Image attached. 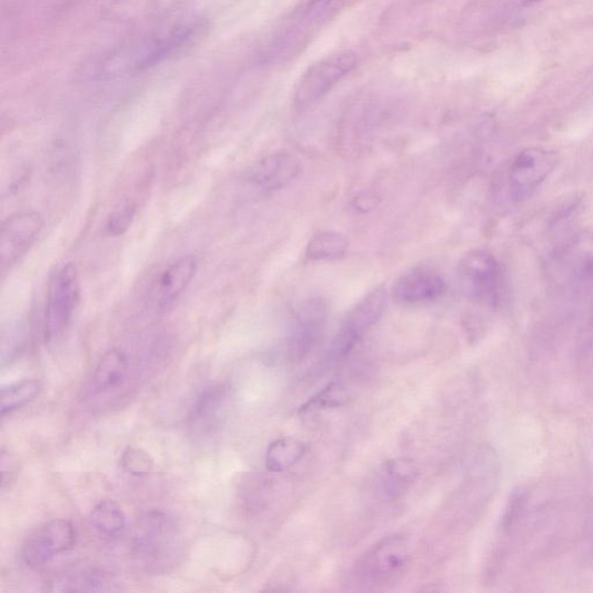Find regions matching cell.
<instances>
[{
  "label": "cell",
  "mask_w": 593,
  "mask_h": 593,
  "mask_svg": "<svg viewBox=\"0 0 593 593\" xmlns=\"http://www.w3.org/2000/svg\"><path fill=\"white\" fill-rule=\"evenodd\" d=\"M182 550L175 522L165 512L151 511L134 526L131 555L150 573L173 567Z\"/></svg>",
  "instance_id": "6da1fadb"
},
{
  "label": "cell",
  "mask_w": 593,
  "mask_h": 593,
  "mask_svg": "<svg viewBox=\"0 0 593 593\" xmlns=\"http://www.w3.org/2000/svg\"><path fill=\"white\" fill-rule=\"evenodd\" d=\"M411 549L403 534L384 537L358 562L356 576L365 586L379 589L396 584L409 569Z\"/></svg>",
  "instance_id": "7a4b0ae2"
},
{
  "label": "cell",
  "mask_w": 593,
  "mask_h": 593,
  "mask_svg": "<svg viewBox=\"0 0 593 593\" xmlns=\"http://www.w3.org/2000/svg\"><path fill=\"white\" fill-rule=\"evenodd\" d=\"M358 66L356 53L342 50L331 53L313 63L301 76L293 91V104L299 110L319 101L331 92L342 79Z\"/></svg>",
  "instance_id": "3957f363"
},
{
  "label": "cell",
  "mask_w": 593,
  "mask_h": 593,
  "mask_svg": "<svg viewBox=\"0 0 593 593\" xmlns=\"http://www.w3.org/2000/svg\"><path fill=\"white\" fill-rule=\"evenodd\" d=\"M80 300V281L73 263L61 265L52 274L44 315V336L51 341L69 326Z\"/></svg>",
  "instance_id": "277c9868"
},
{
  "label": "cell",
  "mask_w": 593,
  "mask_h": 593,
  "mask_svg": "<svg viewBox=\"0 0 593 593\" xmlns=\"http://www.w3.org/2000/svg\"><path fill=\"white\" fill-rule=\"evenodd\" d=\"M388 304V292L375 288L350 311L336 333L329 352L333 361L342 360L355 348L362 336L383 316Z\"/></svg>",
  "instance_id": "5b68a950"
},
{
  "label": "cell",
  "mask_w": 593,
  "mask_h": 593,
  "mask_svg": "<svg viewBox=\"0 0 593 593\" xmlns=\"http://www.w3.org/2000/svg\"><path fill=\"white\" fill-rule=\"evenodd\" d=\"M460 281L470 300L489 306L497 303L501 271L492 254L483 251L469 253L460 265Z\"/></svg>",
  "instance_id": "8992f818"
},
{
  "label": "cell",
  "mask_w": 593,
  "mask_h": 593,
  "mask_svg": "<svg viewBox=\"0 0 593 593\" xmlns=\"http://www.w3.org/2000/svg\"><path fill=\"white\" fill-rule=\"evenodd\" d=\"M77 531L66 520H53L32 532L22 546V559L33 569L43 567L51 560L72 550Z\"/></svg>",
  "instance_id": "52a82bcc"
},
{
  "label": "cell",
  "mask_w": 593,
  "mask_h": 593,
  "mask_svg": "<svg viewBox=\"0 0 593 593\" xmlns=\"http://www.w3.org/2000/svg\"><path fill=\"white\" fill-rule=\"evenodd\" d=\"M335 10V0H310L290 20L275 43L271 47L269 58H285L304 46L319 27Z\"/></svg>",
  "instance_id": "ba28073f"
},
{
  "label": "cell",
  "mask_w": 593,
  "mask_h": 593,
  "mask_svg": "<svg viewBox=\"0 0 593 593\" xmlns=\"http://www.w3.org/2000/svg\"><path fill=\"white\" fill-rule=\"evenodd\" d=\"M557 165V152L533 148L517 154L509 169L512 197L520 201L530 197Z\"/></svg>",
  "instance_id": "9c48e42d"
},
{
  "label": "cell",
  "mask_w": 593,
  "mask_h": 593,
  "mask_svg": "<svg viewBox=\"0 0 593 593\" xmlns=\"http://www.w3.org/2000/svg\"><path fill=\"white\" fill-rule=\"evenodd\" d=\"M329 310L325 302L312 299L295 313L288 336L290 360L304 361L318 345L325 331Z\"/></svg>",
  "instance_id": "30bf717a"
},
{
  "label": "cell",
  "mask_w": 593,
  "mask_h": 593,
  "mask_svg": "<svg viewBox=\"0 0 593 593\" xmlns=\"http://www.w3.org/2000/svg\"><path fill=\"white\" fill-rule=\"evenodd\" d=\"M43 224L41 214L36 211L17 212L3 223L0 235L3 272L12 268L31 249Z\"/></svg>",
  "instance_id": "8fae6325"
},
{
  "label": "cell",
  "mask_w": 593,
  "mask_h": 593,
  "mask_svg": "<svg viewBox=\"0 0 593 593\" xmlns=\"http://www.w3.org/2000/svg\"><path fill=\"white\" fill-rule=\"evenodd\" d=\"M198 269L194 257H182L170 264L149 291V306L157 313L168 312L193 281Z\"/></svg>",
  "instance_id": "7c38bea8"
},
{
  "label": "cell",
  "mask_w": 593,
  "mask_h": 593,
  "mask_svg": "<svg viewBox=\"0 0 593 593\" xmlns=\"http://www.w3.org/2000/svg\"><path fill=\"white\" fill-rule=\"evenodd\" d=\"M445 291L446 283L439 274L421 268L402 275L393 288L395 300L408 304L436 301Z\"/></svg>",
  "instance_id": "4fadbf2b"
},
{
  "label": "cell",
  "mask_w": 593,
  "mask_h": 593,
  "mask_svg": "<svg viewBox=\"0 0 593 593\" xmlns=\"http://www.w3.org/2000/svg\"><path fill=\"white\" fill-rule=\"evenodd\" d=\"M301 161L289 152H277L259 161L251 180L263 191H278L301 173Z\"/></svg>",
  "instance_id": "5bb4252c"
},
{
  "label": "cell",
  "mask_w": 593,
  "mask_h": 593,
  "mask_svg": "<svg viewBox=\"0 0 593 593\" xmlns=\"http://www.w3.org/2000/svg\"><path fill=\"white\" fill-rule=\"evenodd\" d=\"M228 402V390L223 385L205 389L198 398L191 423L197 434L202 436L215 433L220 428Z\"/></svg>",
  "instance_id": "9a60e30c"
},
{
  "label": "cell",
  "mask_w": 593,
  "mask_h": 593,
  "mask_svg": "<svg viewBox=\"0 0 593 593\" xmlns=\"http://www.w3.org/2000/svg\"><path fill=\"white\" fill-rule=\"evenodd\" d=\"M129 375V362L121 349L113 348L101 358L92 379V392L108 395L124 386Z\"/></svg>",
  "instance_id": "2e32d148"
},
{
  "label": "cell",
  "mask_w": 593,
  "mask_h": 593,
  "mask_svg": "<svg viewBox=\"0 0 593 593\" xmlns=\"http://www.w3.org/2000/svg\"><path fill=\"white\" fill-rule=\"evenodd\" d=\"M418 475V466L412 460L396 458L383 466L376 489L382 499L393 501L411 490Z\"/></svg>",
  "instance_id": "e0dca14e"
},
{
  "label": "cell",
  "mask_w": 593,
  "mask_h": 593,
  "mask_svg": "<svg viewBox=\"0 0 593 593\" xmlns=\"http://www.w3.org/2000/svg\"><path fill=\"white\" fill-rule=\"evenodd\" d=\"M53 591L101 592L114 589L115 581L110 573L98 569L69 572L52 582Z\"/></svg>",
  "instance_id": "ac0fdd59"
},
{
  "label": "cell",
  "mask_w": 593,
  "mask_h": 593,
  "mask_svg": "<svg viewBox=\"0 0 593 593\" xmlns=\"http://www.w3.org/2000/svg\"><path fill=\"white\" fill-rule=\"evenodd\" d=\"M306 451L305 444L293 438H282L268 446L265 468L272 473H282L299 463Z\"/></svg>",
  "instance_id": "d6986e66"
},
{
  "label": "cell",
  "mask_w": 593,
  "mask_h": 593,
  "mask_svg": "<svg viewBox=\"0 0 593 593\" xmlns=\"http://www.w3.org/2000/svg\"><path fill=\"white\" fill-rule=\"evenodd\" d=\"M92 527L102 536L117 539L127 529V519L121 506L112 500L98 503L91 512Z\"/></svg>",
  "instance_id": "ffe728a7"
},
{
  "label": "cell",
  "mask_w": 593,
  "mask_h": 593,
  "mask_svg": "<svg viewBox=\"0 0 593 593\" xmlns=\"http://www.w3.org/2000/svg\"><path fill=\"white\" fill-rule=\"evenodd\" d=\"M349 248L348 239L334 231L318 232L309 242L306 258L310 261H330L343 257Z\"/></svg>",
  "instance_id": "44dd1931"
},
{
  "label": "cell",
  "mask_w": 593,
  "mask_h": 593,
  "mask_svg": "<svg viewBox=\"0 0 593 593\" xmlns=\"http://www.w3.org/2000/svg\"><path fill=\"white\" fill-rule=\"evenodd\" d=\"M41 390V383L36 380H26L3 388L0 394L2 416L24 408L40 394Z\"/></svg>",
  "instance_id": "7402d4cb"
},
{
  "label": "cell",
  "mask_w": 593,
  "mask_h": 593,
  "mask_svg": "<svg viewBox=\"0 0 593 593\" xmlns=\"http://www.w3.org/2000/svg\"><path fill=\"white\" fill-rule=\"evenodd\" d=\"M348 401L345 389L340 383H331L311 398L302 408L301 412L313 410L336 409Z\"/></svg>",
  "instance_id": "603a6c76"
},
{
  "label": "cell",
  "mask_w": 593,
  "mask_h": 593,
  "mask_svg": "<svg viewBox=\"0 0 593 593\" xmlns=\"http://www.w3.org/2000/svg\"><path fill=\"white\" fill-rule=\"evenodd\" d=\"M121 466L133 476H145L153 471L154 462L145 450L128 446L122 453Z\"/></svg>",
  "instance_id": "cb8c5ba5"
},
{
  "label": "cell",
  "mask_w": 593,
  "mask_h": 593,
  "mask_svg": "<svg viewBox=\"0 0 593 593\" xmlns=\"http://www.w3.org/2000/svg\"><path fill=\"white\" fill-rule=\"evenodd\" d=\"M134 213H137V207L129 202L123 203L112 213L110 220H108V232L113 235L123 234L131 225Z\"/></svg>",
  "instance_id": "d4e9b609"
},
{
  "label": "cell",
  "mask_w": 593,
  "mask_h": 593,
  "mask_svg": "<svg viewBox=\"0 0 593 593\" xmlns=\"http://www.w3.org/2000/svg\"><path fill=\"white\" fill-rule=\"evenodd\" d=\"M539 2V0H525V4L526 6H530V4H533V3H536Z\"/></svg>",
  "instance_id": "484cf974"
}]
</instances>
